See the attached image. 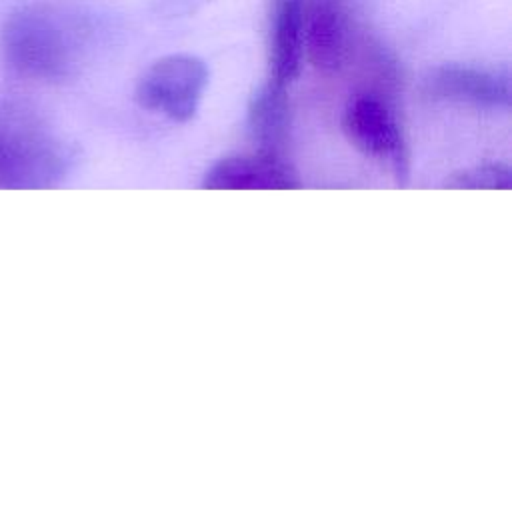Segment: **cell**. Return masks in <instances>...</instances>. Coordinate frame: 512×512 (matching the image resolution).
Masks as SVG:
<instances>
[{"mask_svg": "<svg viewBox=\"0 0 512 512\" xmlns=\"http://www.w3.org/2000/svg\"><path fill=\"white\" fill-rule=\"evenodd\" d=\"M202 186L208 190H294L302 184L284 156L258 150L218 160L206 172Z\"/></svg>", "mask_w": 512, "mask_h": 512, "instance_id": "7", "label": "cell"}, {"mask_svg": "<svg viewBox=\"0 0 512 512\" xmlns=\"http://www.w3.org/2000/svg\"><path fill=\"white\" fill-rule=\"evenodd\" d=\"M86 50V26L72 12L26 2L12 8L0 24V64L24 84H60L80 66Z\"/></svg>", "mask_w": 512, "mask_h": 512, "instance_id": "1", "label": "cell"}, {"mask_svg": "<svg viewBox=\"0 0 512 512\" xmlns=\"http://www.w3.org/2000/svg\"><path fill=\"white\" fill-rule=\"evenodd\" d=\"M208 86L204 60L192 54H168L154 60L138 78L134 98L154 114L190 122Z\"/></svg>", "mask_w": 512, "mask_h": 512, "instance_id": "4", "label": "cell"}, {"mask_svg": "<svg viewBox=\"0 0 512 512\" xmlns=\"http://www.w3.org/2000/svg\"><path fill=\"white\" fill-rule=\"evenodd\" d=\"M304 58L324 74H338L362 54L356 12L350 0H302Z\"/></svg>", "mask_w": 512, "mask_h": 512, "instance_id": "5", "label": "cell"}, {"mask_svg": "<svg viewBox=\"0 0 512 512\" xmlns=\"http://www.w3.org/2000/svg\"><path fill=\"white\" fill-rule=\"evenodd\" d=\"M304 62L302 0H272L268 16V82L288 88Z\"/></svg>", "mask_w": 512, "mask_h": 512, "instance_id": "8", "label": "cell"}, {"mask_svg": "<svg viewBox=\"0 0 512 512\" xmlns=\"http://www.w3.org/2000/svg\"><path fill=\"white\" fill-rule=\"evenodd\" d=\"M340 124L360 154L384 164L398 180L408 178L410 150L394 94L360 88L346 102Z\"/></svg>", "mask_w": 512, "mask_h": 512, "instance_id": "3", "label": "cell"}, {"mask_svg": "<svg viewBox=\"0 0 512 512\" xmlns=\"http://www.w3.org/2000/svg\"><path fill=\"white\" fill-rule=\"evenodd\" d=\"M70 152L28 104L0 96V190L56 186L68 172Z\"/></svg>", "mask_w": 512, "mask_h": 512, "instance_id": "2", "label": "cell"}, {"mask_svg": "<svg viewBox=\"0 0 512 512\" xmlns=\"http://www.w3.org/2000/svg\"><path fill=\"white\" fill-rule=\"evenodd\" d=\"M422 94L432 102H450L472 108H508L510 76L466 64H446L428 72Z\"/></svg>", "mask_w": 512, "mask_h": 512, "instance_id": "6", "label": "cell"}, {"mask_svg": "<svg viewBox=\"0 0 512 512\" xmlns=\"http://www.w3.org/2000/svg\"><path fill=\"white\" fill-rule=\"evenodd\" d=\"M202 2L206 0H162V10L168 14H182V12L194 10Z\"/></svg>", "mask_w": 512, "mask_h": 512, "instance_id": "11", "label": "cell"}, {"mask_svg": "<svg viewBox=\"0 0 512 512\" xmlns=\"http://www.w3.org/2000/svg\"><path fill=\"white\" fill-rule=\"evenodd\" d=\"M446 188L458 190H508L510 168L500 162H486L472 168H464L448 176Z\"/></svg>", "mask_w": 512, "mask_h": 512, "instance_id": "10", "label": "cell"}, {"mask_svg": "<svg viewBox=\"0 0 512 512\" xmlns=\"http://www.w3.org/2000/svg\"><path fill=\"white\" fill-rule=\"evenodd\" d=\"M248 126L258 150L284 156L290 140V98L288 88L266 84L252 96L248 106Z\"/></svg>", "mask_w": 512, "mask_h": 512, "instance_id": "9", "label": "cell"}]
</instances>
